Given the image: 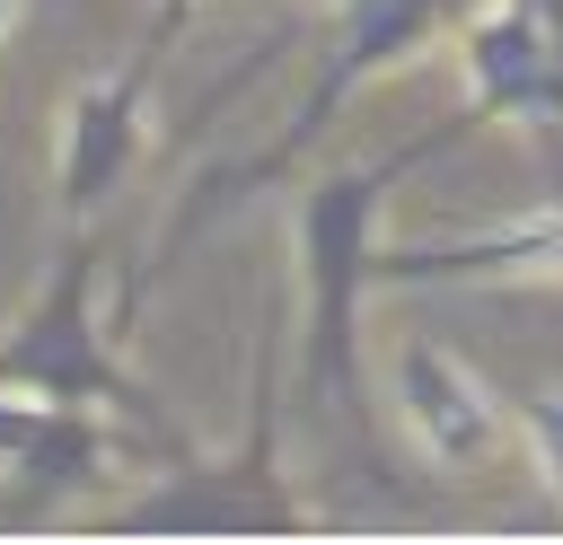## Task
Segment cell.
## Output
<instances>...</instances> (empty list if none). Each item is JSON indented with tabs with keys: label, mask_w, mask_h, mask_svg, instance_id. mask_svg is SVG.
<instances>
[{
	"label": "cell",
	"mask_w": 563,
	"mask_h": 545,
	"mask_svg": "<svg viewBox=\"0 0 563 545\" xmlns=\"http://www.w3.org/2000/svg\"><path fill=\"white\" fill-rule=\"evenodd\" d=\"M475 132V105L440 114L422 141L369 158V167H334L299 193V220H290V246H299V404L308 413H343L369 475L378 466V440H369V404H361V308L378 290V220H387V193L405 176H422L431 158H449L457 141Z\"/></svg>",
	"instance_id": "obj_1"
},
{
	"label": "cell",
	"mask_w": 563,
	"mask_h": 545,
	"mask_svg": "<svg viewBox=\"0 0 563 545\" xmlns=\"http://www.w3.org/2000/svg\"><path fill=\"white\" fill-rule=\"evenodd\" d=\"M97 272H106L97 229H62L35 299H26L18 325L0 334V387H9V396H35V404L114 413V422H132V431L158 448V466H167V457H185L194 440H185V422L114 360V334H106V316H97Z\"/></svg>",
	"instance_id": "obj_2"
},
{
	"label": "cell",
	"mask_w": 563,
	"mask_h": 545,
	"mask_svg": "<svg viewBox=\"0 0 563 545\" xmlns=\"http://www.w3.org/2000/svg\"><path fill=\"white\" fill-rule=\"evenodd\" d=\"M466 0H334V26H325V53H317V79H308V97L282 114V132L255 149V158H238V167H220V176H202L194 193H185V211H176V229H167V246H158V264L123 290V316L150 299V281H167L176 272V255H185V237L202 229V220H220L229 202H246V193H264L273 176H290L317 141H325V123L378 79V70H396V62H413L449 18H457Z\"/></svg>",
	"instance_id": "obj_3"
},
{
	"label": "cell",
	"mask_w": 563,
	"mask_h": 545,
	"mask_svg": "<svg viewBox=\"0 0 563 545\" xmlns=\"http://www.w3.org/2000/svg\"><path fill=\"white\" fill-rule=\"evenodd\" d=\"M123 527H167V536H273V527H308L317 510L290 492L282 475V404H273V343H255V378H246V431L238 448L202 457H167L150 492H132L114 510Z\"/></svg>",
	"instance_id": "obj_4"
},
{
	"label": "cell",
	"mask_w": 563,
	"mask_h": 545,
	"mask_svg": "<svg viewBox=\"0 0 563 545\" xmlns=\"http://www.w3.org/2000/svg\"><path fill=\"white\" fill-rule=\"evenodd\" d=\"M176 44L141 35L114 70H97V79L70 88L62 132H53V220L62 229H97V211L141 167V149H150V88H158V62Z\"/></svg>",
	"instance_id": "obj_5"
},
{
	"label": "cell",
	"mask_w": 563,
	"mask_h": 545,
	"mask_svg": "<svg viewBox=\"0 0 563 545\" xmlns=\"http://www.w3.org/2000/svg\"><path fill=\"white\" fill-rule=\"evenodd\" d=\"M457 62H466L475 123H528L563 176V53H554L537 0H484L457 26Z\"/></svg>",
	"instance_id": "obj_6"
},
{
	"label": "cell",
	"mask_w": 563,
	"mask_h": 545,
	"mask_svg": "<svg viewBox=\"0 0 563 545\" xmlns=\"http://www.w3.org/2000/svg\"><path fill=\"white\" fill-rule=\"evenodd\" d=\"M123 457H158L132 422H114V413H88V404H53L44 413V431L0 466V519L18 527V519H53L62 501H79V492H97Z\"/></svg>",
	"instance_id": "obj_7"
},
{
	"label": "cell",
	"mask_w": 563,
	"mask_h": 545,
	"mask_svg": "<svg viewBox=\"0 0 563 545\" xmlns=\"http://www.w3.org/2000/svg\"><path fill=\"white\" fill-rule=\"evenodd\" d=\"M396 413H405V431H413V448L431 457V466H449V475H466V466H484L493 448H501V396L457 360V352H440V343H396Z\"/></svg>",
	"instance_id": "obj_8"
},
{
	"label": "cell",
	"mask_w": 563,
	"mask_h": 545,
	"mask_svg": "<svg viewBox=\"0 0 563 545\" xmlns=\"http://www.w3.org/2000/svg\"><path fill=\"white\" fill-rule=\"evenodd\" d=\"M413 281H563V193L528 220L449 246H378V290H413Z\"/></svg>",
	"instance_id": "obj_9"
},
{
	"label": "cell",
	"mask_w": 563,
	"mask_h": 545,
	"mask_svg": "<svg viewBox=\"0 0 563 545\" xmlns=\"http://www.w3.org/2000/svg\"><path fill=\"white\" fill-rule=\"evenodd\" d=\"M510 422H519V440H528L545 492L563 501V387H528V396H510Z\"/></svg>",
	"instance_id": "obj_10"
},
{
	"label": "cell",
	"mask_w": 563,
	"mask_h": 545,
	"mask_svg": "<svg viewBox=\"0 0 563 545\" xmlns=\"http://www.w3.org/2000/svg\"><path fill=\"white\" fill-rule=\"evenodd\" d=\"M194 9H202V0H150V35H158V44H176V35L194 26Z\"/></svg>",
	"instance_id": "obj_11"
},
{
	"label": "cell",
	"mask_w": 563,
	"mask_h": 545,
	"mask_svg": "<svg viewBox=\"0 0 563 545\" xmlns=\"http://www.w3.org/2000/svg\"><path fill=\"white\" fill-rule=\"evenodd\" d=\"M537 18H545V35H554V53H563V0H537Z\"/></svg>",
	"instance_id": "obj_12"
},
{
	"label": "cell",
	"mask_w": 563,
	"mask_h": 545,
	"mask_svg": "<svg viewBox=\"0 0 563 545\" xmlns=\"http://www.w3.org/2000/svg\"><path fill=\"white\" fill-rule=\"evenodd\" d=\"M18 9H26V0H0V44H9V26H18Z\"/></svg>",
	"instance_id": "obj_13"
}]
</instances>
